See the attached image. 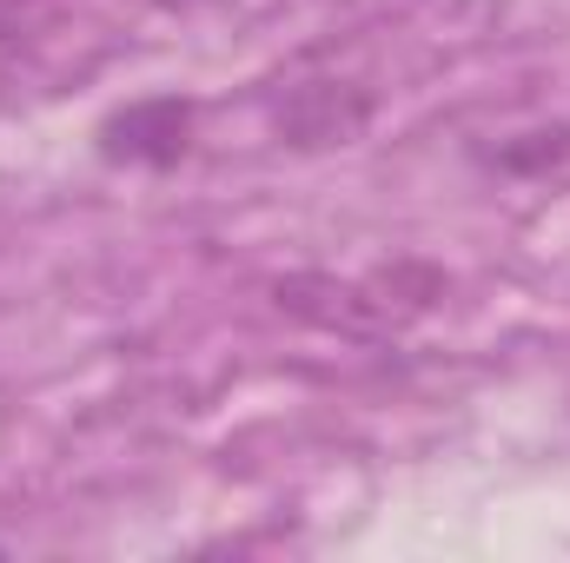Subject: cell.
Listing matches in <instances>:
<instances>
[{"label":"cell","instance_id":"1","mask_svg":"<svg viewBox=\"0 0 570 563\" xmlns=\"http://www.w3.org/2000/svg\"><path fill=\"white\" fill-rule=\"evenodd\" d=\"M186 146H193V107L179 93L134 100V107L107 113V127H100V152L127 159V166H173Z\"/></svg>","mask_w":570,"mask_h":563},{"label":"cell","instance_id":"2","mask_svg":"<svg viewBox=\"0 0 570 563\" xmlns=\"http://www.w3.org/2000/svg\"><path fill=\"white\" fill-rule=\"evenodd\" d=\"M365 120H372V100L345 80H305L279 107V134L292 146H345L365 134Z\"/></svg>","mask_w":570,"mask_h":563}]
</instances>
